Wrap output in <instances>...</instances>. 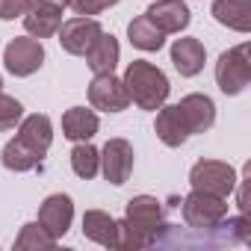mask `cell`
I'll use <instances>...</instances> for the list:
<instances>
[{"instance_id": "cell-1", "label": "cell", "mask_w": 251, "mask_h": 251, "mask_svg": "<svg viewBox=\"0 0 251 251\" xmlns=\"http://www.w3.org/2000/svg\"><path fill=\"white\" fill-rule=\"evenodd\" d=\"M124 89H127V95L133 98V103L139 109H160L169 98L166 74L145 59H133L127 65V71H124Z\"/></svg>"}, {"instance_id": "cell-2", "label": "cell", "mask_w": 251, "mask_h": 251, "mask_svg": "<svg viewBox=\"0 0 251 251\" xmlns=\"http://www.w3.org/2000/svg\"><path fill=\"white\" fill-rule=\"evenodd\" d=\"M248 45H236L230 50H225L216 62V83L225 95H239L248 80H251V56H248Z\"/></svg>"}, {"instance_id": "cell-3", "label": "cell", "mask_w": 251, "mask_h": 251, "mask_svg": "<svg viewBox=\"0 0 251 251\" xmlns=\"http://www.w3.org/2000/svg\"><path fill=\"white\" fill-rule=\"evenodd\" d=\"M189 183L198 192L227 198L233 192V186H236V172L227 163H219V160H198L192 166V172H189Z\"/></svg>"}, {"instance_id": "cell-4", "label": "cell", "mask_w": 251, "mask_h": 251, "mask_svg": "<svg viewBox=\"0 0 251 251\" xmlns=\"http://www.w3.org/2000/svg\"><path fill=\"white\" fill-rule=\"evenodd\" d=\"M225 216H227L225 198H216V195H207L198 189H192L183 198V222L192 230H216Z\"/></svg>"}, {"instance_id": "cell-5", "label": "cell", "mask_w": 251, "mask_h": 251, "mask_svg": "<svg viewBox=\"0 0 251 251\" xmlns=\"http://www.w3.org/2000/svg\"><path fill=\"white\" fill-rule=\"evenodd\" d=\"M89 103L103 112H121V109H127L130 95L124 89V80H118L112 71L95 74V80L89 83Z\"/></svg>"}, {"instance_id": "cell-6", "label": "cell", "mask_w": 251, "mask_h": 251, "mask_svg": "<svg viewBox=\"0 0 251 251\" xmlns=\"http://www.w3.org/2000/svg\"><path fill=\"white\" fill-rule=\"evenodd\" d=\"M3 62L15 77H30L45 62V48L39 39H12L3 50Z\"/></svg>"}, {"instance_id": "cell-7", "label": "cell", "mask_w": 251, "mask_h": 251, "mask_svg": "<svg viewBox=\"0 0 251 251\" xmlns=\"http://www.w3.org/2000/svg\"><path fill=\"white\" fill-rule=\"evenodd\" d=\"M160 219H163V207L151 195H136V198L127 201V207H124V222H127L136 233H142L148 242L157 239Z\"/></svg>"}, {"instance_id": "cell-8", "label": "cell", "mask_w": 251, "mask_h": 251, "mask_svg": "<svg viewBox=\"0 0 251 251\" xmlns=\"http://www.w3.org/2000/svg\"><path fill=\"white\" fill-rule=\"evenodd\" d=\"M100 33L103 30L95 18H71L59 27V45L71 56H86L92 50V45L100 39Z\"/></svg>"}, {"instance_id": "cell-9", "label": "cell", "mask_w": 251, "mask_h": 251, "mask_svg": "<svg viewBox=\"0 0 251 251\" xmlns=\"http://www.w3.org/2000/svg\"><path fill=\"white\" fill-rule=\"evenodd\" d=\"M100 166H103V177L112 186L127 183L133 172V145L127 139H109L100 151Z\"/></svg>"}, {"instance_id": "cell-10", "label": "cell", "mask_w": 251, "mask_h": 251, "mask_svg": "<svg viewBox=\"0 0 251 251\" xmlns=\"http://www.w3.org/2000/svg\"><path fill=\"white\" fill-rule=\"evenodd\" d=\"M177 106V115L183 121L186 133H207L216 124V106L207 95H186Z\"/></svg>"}, {"instance_id": "cell-11", "label": "cell", "mask_w": 251, "mask_h": 251, "mask_svg": "<svg viewBox=\"0 0 251 251\" xmlns=\"http://www.w3.org/2000/svg\"><path fill=\"white\" fill-rule=\"evenodd\" d=\"M71 219H74V204L68 195H50L45 198V204L39 207V225L53 236V239H62L71 227Z\"/></svg>"}, {"instance_id": "cell-12", "label": "cell", "mask_w": 251, "mask_h": 251, "mask_svg": "<svg viewBox=\"0 0 251 251\" xmlns=\"http://www.w3.org/2000/svg\"><path fill=\"white\" fill-rule=\"evenodd\" d=\"M27 151H33L39 160L48 154L50 142H53V127H50V118L48 115H30L21 121V127H18V136H15Z\"/></svg>"}, {"instance_id": "cell-13", "label": "cell", "mask_w": 251, "mask_h": 251, "mask_svg": "<svg viewBox=\"0 0 251 251\" xmlns=\"http://www.w3.org/2000/svg\"><path fill=\"white\" fill-rule=\"evenodd\" d=\"M160 33H180L189 24V9L183 0H157L145 12Z\"/></svg>"}, {"instance_id": "cell-14", "label": "cell", "mask_w": 251, "mask_h": 251, "mask_svg": "<svg viewBox=\"0 0 251 251\" xmlns=\"http://www.w3.org/2000/svg\"><path fill=\"white\" fill-rule=\"evenodd\" d=\"M24 27L36 39H50L62 27V9L48 3H30V9L24 12Z\"/></svg>"}, {"instance_id": "cell-15", "label": "cell", "mask_w": 251, "mask_h": 251, "mask_svg": "<svg viewBox=\"0 0 251 251\" xmlns=\"http://www.w3.org/2000/svg\"><path fill=\"white\" fill-rule=\"evenodd\" d=\"M204 59H207V50L198 39H177L172 45V62L175 68L180 71V77H195L201 74L204 68Z\"/></svg>"}, {"instance_id": "cell-16", "label": "cell", "mask_w": 251, "mask_h": 251, "mask_svg": "<svg viewBox=\"0 0 251 251\" xmlns=\"http://www.w3.org/2000/svg\"><path fill=\"white\" fill-rule=\"evenodd\" d=\"M213 18L227 30L248 33L251 30V0H216Z\"/></svg>"}, {"instance_id": "cell-17", "label": "cell", "mask_w": 251, "mask_h": 251, "mask_svg": "<svg viewBox=\"0 0 251 251\" xmlns=\"http://www.w3.org/2000/svg\"><path fill=\"white\" fill-rule=\"evenodd\" d=\"M100 127V121L92 109L86 106H71L65 115H62V133L71 139V142H89Z\"/></svg>"}, {"instance_id": "cell-18", "label": "cell", "mask_w": 251, "mask_h": 251, "mask_svg": "<svg viewBox=\"0 0 251 251\" xmlns=\"http://www.w3.org/2000/svg\"><path fill=\"white\" fill-rule=\"evenodd\" d=\"M83 236H89L98 245L115 248V219L103 210H86L83 216Z\"/></svg>"}, {"instance_id": "cell-19", "label": "cell", "mask_w": 251, "mask_h": 251, "mask_svg": "<svg viewBox=\"0 0 251 251\" xmlns=\"http://www.w3.org/2000/svg\"><path fill=\"white\" fill-rule=\"evenodd\" d=\"M154 130H157L160 142L169 145V148H180L186 142V136H189L186 127H183V121H180V115H177V106H160Z\"/></svg>"}, {"instance_id": "cell-20", "label": "cell", "mask_w": 251, "mask_h": 251, "mask_svg": "<svg viewBox=\"0 0 251 251\" xmlns=\"http://www.w3.org/2000/svg\"><path fill=\"white\" fill-rule=\"evenodd\" d=\"M86 62L95 74H109L118 65V42L109 33H100V39L92 45V50L86 53Z\"/></svg>"}, {"instance_id": "cell-21", "label": "cell", "mask_w": 251, "mask_h": 251, "mask_svg": "<svg viewBox=\"0 0 251 251\" xmlns=\"http://www.w3.org/2000/svg\"><path fill=\"white\" fill-rule=\"evenodd\" d=\"M127 36H130V45L139 48V50H160L163 42H166V33H160V30L151 24L148 15L133 18L130 27H127Z\"/></svg>"}, {"instance_id": "cell-22", "label": "cell", "mask_w": 251, "mask_h": 251, "mask_svg": "<svg viewBox=\"0 0 251 251\" xmlns=\"http://www.w3.org/2000/svg\"><path fill=\"white\" fill-rule=\"evenodd\" d=\"M71 169H74L77 177L92 180V177L98 175V169H100V151L92 148L89 142H80V145L71 151Z\"/></svg>"}, {"instance_id": "cell-23", "label": "cell", "mask_w": 251, "mask_h": 251, "mask_svg": "<svg viewBox=\"0 0 251 251\" xmlns=\"http://www.w3.org/2000/svg\"><path fill=\"white\" fill-rule=\"evenodd\" d=\"M53 245H56V239H53L39 222L24 225L21 233H18V239H15V248H18V251H50Z\"/></svg>"}, {"instance_id": "cell-24", "label": "cell", "mask_w": 251, "mask_h": 251, "mask_svg": "<svg viewBox=\"0 0 251 251\" xmlns=\"http://www.w3.org/2000/svg\"><path fill=\"white\" fill-rule=\"evenodd\" d=\"M21 115H24V106L15 98L0 95V130H12L15 124L21 121Z\"/></svg>"}, {"instance_id": "cell-25", "label": "cell", "mask_w": 251, "mask_h": 251, "mask_svg": "<svg viewBox=\"0 0 251 251\" xmlns=\"http://www.w3.org/2000/svg\"><path fill=\"white\" fill-rule=\"evenodd\" d=\"M33 0H0V21H15L30 9Z\"/></svg>"}, {"instance_id": "cell-26", "label": "cell", "mask_w": 251, "mask_h": 251, "mask_svg": "<svg viewBox=\"0 0 251 251\" xmlns=\"http://www.w3.org/2000/svg\"><path fill=\"white\" fill-rule=\"evenodd\" d=\"M65 6H71L77 15H83V18H89V15H100L103 9H106V3L103 0H68Z\"/></svg>"}, {"instance_id": "cell-27", "label": "cell", "mask_w": 251, "mask_h": 251, "mask_svg": "<svg viewBox=\"0 0 251 251\" xmlns=\"http://www.w3.org/2000/svg\"><path fill=\"white\" fill-rule=\"evenodd\" d=\"M248 177H251V166H245V177H242V186H239V210L248 216V207H251V201H248Z\"/></svg>"}, {"instance_id": "cell-28", "label": "cell", "mask_w": 251, "mask_h": 251, "mask_svg": "<svg viewBox=\"0 0 251 251\" xmlns=\"http://www.w3.org/2000/svg\"><path fill=\"white\" fill-rule=\"evenodd\" d=\"M33 3H48V6H59V9H65L68 0H33Z\"/></svg>"}, {"instance_id": "cell-29", "label": "cell", "mask_w": 251, "mask_h": 251, "mask_svg": "<svg viewBox=\"0 0 251 251\" xmlns=\"http://www.w3.org/2000/svg\"><path fill=\"white\" fill-rule=\"evenodd\" d=\"M103 3H106V6H115V3H118V0H103Z\"/></svg>"}, {"instance_id": "cell-30", "label": "cell", "mask_w": 251, "mask_h": 251, "mask_svg": "<svg viewBox=\"0 0 251 251\" xmlns=\"http://www.w3.org/2000/svg\"><path fill=\"white\" fill-rule=\"evenodd\" d=\"M0 86H3V80H0Z\"/></svg>"}]
</instances>
